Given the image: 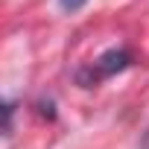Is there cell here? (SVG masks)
I'll return each mask as SVG.
<instances>
[{"label":"cell","instance_id":"obj_1","mask_svg":"<svg viewBox=\"0 0 149 149\" xmlns=\"http://www.w3.org/2000/svg\"><path fill=\"white\" fill-rule=\"evenodd\" d=\"M126 64H129V53H123V50H108L105 56H100V58L94 61V76H97V79L111 76V73L123 70Z\"/></svg>","mask_w":149,"mask_h":149},{"label":"cell","instance_id":"obj_2","mask_svg":"<svg viewBox=\"0 0 149 149\" xmlns=\"http://www.w3.org/2000/svg\"><path fill=\"white\" fill-rule=\"evenodd\" d=\"M85 3H88V0H58V6H61L64 12H79Z\"/></svg>","mask_w":149,"mask_h":149},{"label":"cell","instance_id":"obj_3","mask_svg":"<svg viewBox=\"0 0 149 149\" xmlns=\"http://www.w3.org/2000/svg\"><path fill=\"white\" fill-rule=\"evenodd\" d=\"M140 149H149V132L143 134V140H140Z\"/></svg>","mask_w":149,"mask_h":149}]
</instances>
